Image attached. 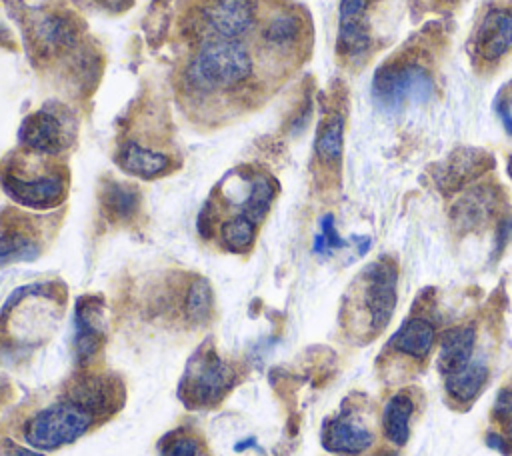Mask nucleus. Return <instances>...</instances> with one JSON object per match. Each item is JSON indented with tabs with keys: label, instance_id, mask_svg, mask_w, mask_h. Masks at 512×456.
Instances as JSON below:
<instances>
[{
	"label": "nucleus",
	"instance_id": "obj_1",
	"mask_svg": "<svg viewBox=\"0 0 512 456\" xmlns=\"http://www.w3.org/2000/svg\"><path fill=\"white\" fill-rule=\"evenodd\" d=\"M252 74V58L238 40H214L204 44L186 68V82L198 92L230 90Z\"/></svg>",
	"mask_w": 512,
	"mask_h": 456
},
{
	"label": "nucleus",
	"instance_id": "obj_2",
	"mask_svg": "<svg viewBox=\"0 0 512 456\" xmlns=\"http://www.w3.org/2000/svg\"><path fill=\"white\" fill-rule=\"evenodd\" d=\"M94 408L86 400L66 398L38 410L22 428L24 440L36 450L62 448L88 432Z\"/></svg>",
	"mask_w": 512,
	"mask_h": 456
},
{
	"label": "nucleus",
	"instance_id": "obj_3",
	"mask_svg": "<svg viewBox=\"0 0 512 456\" xmlns=\"http://www.w3.org/2000/svg\"><path fill=\"white\" fill-rule=\"evenodd\" d=\"M430 74L418 64L382 66L374 74L372 96L382 110H400L406 104H420L432 96Z\"/></svg>",
	"mask_w": 512,
	"mask_h": 456
},
{
	"label": "nucleus",
	"instance_id": "obj_4",
	"mask_svg": "<svg viewBox=\"0 0 512 456\" xmlns=\"http://www.w3.org/2000/svg\"><path fill=\"white\" fill-rule=\"evenodd\" d=\"M232 388V370L230 366L218 358V354L210 348L198 350L194 358H190L180 396L182 400L192 406H212L216 404L228 390Z\"/></svg>",
	"mask_w": 512,
	"mask_h": 456
},
{
	"label": "nucleus",
	"instance_id": "obj_5",
	"mask_svg": "<svg viewBox=\"0 0 512 456\" xmlns=\"http://www.w3.org/2000/svg\"><path fill=\"white\" fill-rule=\"evenodd\" d=\"M2 188L14 202L28 208L44 210L62 202L66 194V180L56 172L32 178H22L14 172H6L2 174Z\"/></svg>",
	"mask_w": 512,
	"mask_h": 456
},
{
	"label": "nucleus",
	"instance_id": "obj_6",
	"mask_svg": "<svg viewBox=\"0 0 512 456\" xmlns=\"http://www.w3.org/2000/svg\"><path fill=\"white\" fill-rule=\"evenodd\" d=\"M376 0H340L338 6V50L358 60L370 50L368 12Z\"/></svg>",
	"mask_w": 512,
	"mask_h": 456
},
{
	"label": "nucleus",
	"instance_id": "obj_7",
	"mask_svg": "<svg viewBox=\"0 0 512 456\" xmlns=\"http://www.w3.org/2000/svg\"><path fill=\"white\" fill-rule=\"evenodd\" d=\"M256 12V0H208L204 22L218 40H236L254 26Z\"/></svg>",
	"mask_w": 512,
	"mask_h": 456
},
{
	"label": "nucleus",
	"instance_id": "obj_8",
	"mask_svg": "<svg viewBox=\"0 0 512 456\" xmlns=\"http://www.w3.org/2000/svg\"><path fill=\"white\" fill-rule=\"evenodd\" d=\"M396 266L388 260H378L366 268V306L374 328L388 324L396 306Z\"/></svg>",
	"mask_w": 512,
	"mask_h": 456
},
{
	"label": "nucleus",
	"instance_id": "obj_9",
	"mask_svg": "<svg viewBox=\"0 0 512 456\" xmlns=\"http://www.w3.org/2000/svg\"><path fill=\"white\" fill-rule=\"evenodd\" d=\"M20 142L42 154H56L66 146V128L62 120L50 110L30 114L20 126Z\"/></svg>",
	"mask_w": 512,
	"mask_h": 456
},
{
	"label": "nucleus",
	"instance_id": "obj_10",
	"mask_svg": "<svg viewBox=\"0 0 512 456\" xmlns=\"http://www.w3.org/2000/svg\"><path fill=\"white\" fill-rule=\"evenodd\" d=\"M474 48L482 60H500L512 48V10H490L476 30Z\"/></svg>",
	"mask_w": 512,
	"mask_h": 456
},
{
	"label": "nucleus",
	"instance_id": "obj_11",
	"mask_svg": "<svg viewBox=\"0 0 512 456\" xmlns=\"http://www.w3.org/2000/svg\"><path fill=\"white\" fill-rule=\"evenodd\" d=\"M322 444L330 452L354 456L368 450V446L372 444V432L352 414L342 412L340 416L324 424Z\"/></svg>",
	"mask_w": 512,
	"mask_h": 456
},
{
	"label": "nucleus",
	"instance_id": "obj_12",
	"mask_svg": "<svg viewBox=\"0 0 512 456\" xmlns=\"http://www.w3.org/2000/svg\"><path fill=\"white\" fill-rule=\"evenodd\" d=\"M76 338H74V350L76 358L80 362H86L92 358L104 336V324H102V302L96 298H80L76 304Z\"/></svg>",
	"mask_w": 512,
	"mask_h": 456
},
{
	"label": "nucleus",
	"instance_id": "obj_13",
	"mask_svg": "<svg viewBox=\"0 0 512 456\" xmlns=\"http://www.w3.org/2000/svg\"><path fill=\"white\" fill-rule=\"evenodd\" d=\"M474 340H476L474 328H468V326L450 328L442 334L440 350H438V368L444 376L462 370L472 360Z\"/></svg>",
	"mask_w": 512,
	"mask_h": 456
},
{
	"label": "nucleus",
	"instance_id": "obj_14",
	"mask_svg": "<svg viewBox=\"0 0 512 456\" xmlns=\"http://www.w3.org/2000/svg\"><path fill=\"white\" fill-rule=\"evenodd\" d=\"M116 162L124 172L134 174L138 178H146V180L162 176L170 168V158L166 154L144 148L136 142H126L120 148Z\"/></svg>",
	"mask_w": 512,
	"mask_h": 456
},
{
	"label": "nucleus",
	"instance_id": "obj_15",
	"mask_svg": "<svg viewBox=\"0 0 512 456\" xmlns=\"http://www.w3.org/2000/svg\"><path fill=\"white\" fill-rule=\"evenodd\" d=\"M488 166H490V160L482 150H470V148L458 150L448 158L444 170L438 174V184L444 190H456L462 184L476 178Z\"/></svg>",
	"mask_w": 512,
	"mask_h": 456
},
{
	"label": "nucleus",
	"instance_id": "obj_16",
	"mask_svg": "<svg viewBox=\"0 0 512 456\" xmlns=\"http://www.w3.org/2000/svg\"><path fill=\"white\" fill-rule=\"evenodd\" d=\"M494 208V196L486 188H474L466 192L452 208V220L456 226L470 230L486 222Z\"/></svg>",
	"mask_w": 512,
	"mask_h": 456
},
{
	"label": "nucleus",
	"instance_id": "obj_17",
	"mask_svg": "<svg viewBox=\"0 0 512 456\" xmlns=\"http://www.w3.org/2000/svg\"><path fill=\"white\" fill-rule=\"evenodd\" d=\"M414 412V402L408 394L400 392L394 394L382 412V430L384 436L396 444V446H404L408 436H410V416Z\"/></svg>",
	"mask_w": 512,
	"mask_h": 456
},
{
	"label": "nucleus",
	"instance_id": "obj_18",
	"mask_svg": "<svg viewBox=\"0 0 512 456\" xmlns=\"http://www.w3.org/2000/svg\"><path fill=\"white\" fill-rule=\"evenodd\" d=\"M390 344L414 358H424L434 344V326L424 318H412L392 336Z\"/></svg>",
	"mask_w": 512,
	"mask_h": 456
},
{
	"label": "nucleus",
	"instance_id": "obj_19",
	"mask_svg": "<svg viewBox=\"0 0 512 456\" xmlns=\"http://www.w3.org/2000/svg\"><path fill=\"white\" fill-rule=\"evenodd\" d=\"M36 46L42 52H58L72 44L76 36L74 20L64 14H48L36 26Z\"/></svg>",
	"mask_w": 512,
	"mask_h": 456
},
{
	"label": "nucleus",
	"instance_id": "obj_20",
	"mask_svg": "<svg viewBox=\"0 0 512 456\" xmlns=\"http://www.w3.org/2000/svg\"><path fill=\"white\" fill-rule=\"evenodd\" d=\"M40 244L32 232L12 226L0 234V266L14 262H28L38 258Z\"/></svg>",
	"mask_w": 512,
	"mask_h": 456
},
{
	"label": "nucleus",
	"instance_id": "obj_21",
	"mask_svg": "<svg viewBox=\"0 0 512 456\" xmlns=\"http://www.w3.org/2000/svg\"><path fill=\"white\" fill-rule=\"evenodd\" d=\"M488 380V368L482 362H468L462 370L446 376V390L458 402L472 400Z\"/></svg>",
	"mask_w": 512,
	"mask_h": 456
},
{
	"label": "nucleus",
	"instance_id": "obj_22",
	"mask_svg": "<svg viewBox=\"0 0 512 456\" xmlns=\"http://www.w3.org/2000/svg\"><path fill=\"white\" fill-rule=\"evenodd\" d=\"M260 222L254 218L238 212L236 216L224 220L220 224V242L226 250L230 252H246L250 250L254 238H256V228Z\"/></svg>",
	"mask_w": 512,
	"mask_h": 456
},
{
	"label": "nucleus",
	"instance_id": "obj_23",
	"mask_svg": "<svg viewBox=\"0 0 512 456\" xmlns=\"http://www.w3.org/2000/svg\"><path fill=\"white\" fill-rule=\"evenodd\" d=\"M344 146V120L340 114H332L322 122L316 134V154L322 162H336L342 156Z\"/></svg>",
	"mask_w": 512,
	"mask_h": 456
},
{
	"label": "nucleus",
	"instance_id": "obj_24",
	"mask_svg": "<svg viewBox=\"0 0 512 456\" xmlns=\"http://www.w3.org/2000/svg\"><path fill=\"white\" fill-rule=\"evenodd\" d=\"M102 208L110 220H128L138 210V192L124 184H110L104 190Z\"/></svg>",
	"mask_w": 512,
	"mask_h": 456
},
{
	"label": "nucleus",
	"instance_id": "obj_25",
	"mask_svg": "<svg viewBox=\"0 0 512 456\" xmlns=\"http://www.w3.org/2000/svg\"><path fill=\"white\" fill-rule=\"evenodd\" d=\"M300 36V20L294 14H276L270 18L262 30V38L268 46L288 48Z\"/></svg>",
	"mask_w": 512,
	"mask_h": 456
},
{
	"label": "nucleus",
	"instance_id": "obj_26",
	"mask_svg": "<svg viewBox=\"0 0 512 456\" xmlns=\"http://www.w3.org/2000/svg\"><path fill=\"white\" fill-rule=\"evenodd\" d=\"M160 456H206V452L196 436L176 430L162 440Z\"/></svg>",
	"mask_w": 512,
	"mask_h": 456
},
{
	"label": "nucleus",
	"instance_id": "obj_27",
	"mask_svg": "<svg viewBox=\"0 0 512 456\" xmlns=\"http://www.w3.org/2000/svg\"><path fill=\"white\" fill-rule=\"evenodd\" d=\"M210 310H212V292H210V286L208 282L204 280H196L190 290H188V296H186V314L196 320V322H202L204 318L210 316Z\"/></svg>",
	"mask_w": 512,
	"mask_h": 456
},
{
	"label": "nucleus",
	"instance_id": "obj_28",
	"mask_svg": "<svg viewBox=\"0 0 512 456\" xmlns=\"http://www.w3.org/2000/svg\"><path fill=\"white\" fill-rule=\"evenodd\" d=\"M494 418L500 424L506 442L512 446V388H506L498 394L494 402Z\"/></svg>",
	"mask_w": 512,
	"mask_h": 456
},
{
	"label": "nucleus",
	"instance_id": "obj_29",
	"mask_svg": "<svg viewBox=\"0 0 512 456\" xmlns=\"http://www.w3.org/2000/svg\"><path fill=\"white\" fill-rule=\"evenodd\" d=\"M344 246V240L340 238V234L336 232V226H334V218L328 214L322 218L320 222V234L316 236L314 240V250L316 252H330L334 248H342Z\"/></svg>",
	"mask_w": 512,
	"mask_h": 456
},
{
	"label": "nucleus",
	"instance_id": "obj_30",
	"mask_svg": "<svg viewBox=\"0 0 512 456\" xmlns=\"http://www.w3.org/2000/svg\"><path fill=\"white\" fill-rule=\"evenodd\" d=\"M496 112H498V116H500L502 124L506 126V130L512 134V116H510L508 106H506L502 100H498V102H496Z\"/></svg>",
	"mask_w": 512,
	"mask_h": 456
},
{
	"label": "nucleus",
	"instance_id": "obj_31",
	"mask_svg": "<svg viewBox=\"0 0 512 456\" xmlns=\"http://www.w3.org/2000/svg\"><path fill=\"white\" fill-rule=\"evenodd\" d=\"M4 456H42V454L32 452V450H26V448H22V446L10 444V446H8V452H6Z\"/></svg>",
	"mask_w": 512,
	"mask_h": 456
},
{
	"label": "nucleus",
	"instance_id": "obj_32",
	"mask_svg": "<svg viewBox=\"0 0 512 456\" xmlns=\"http://www.w3.org/2000/svg\"><path fill=\"white\" fill-rule=\"evenodd\" d=\"M372 456H396V452H392V450H380V452H376V454H372Z\"/></svg>",
	"mask_w": 512,
	"mask_h": 456
}]
</instances>
